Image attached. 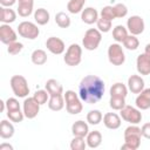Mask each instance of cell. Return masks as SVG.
Instances as JSON below:
<instances>
[{
    "instance_id": "cell-15",
    "label": "cell",
    "mask_w": 150,
    "mask_h": 150,
    "mask_svg": "<svg viewBox=\"0 0 150 150\" xmlns=\"http://www.w3.org/2000/svg\"><path fill=\"white\" fill-rule=\"evenodd\" d=\"M136 107L139 110H146L150 108V88H144L135 100Z\"/></svg>"
},
{
    "instance_id": "cell-33",
    "label": "cell",
    "mask_w": 150,
    "mask_h": 150,
    "mask_svg": "<svg viewBox=\"0 0 150 150\" xmlns=\"http://www.w3.org/2000/svg\"><path fill=\"white\" fill-rule=\"evenodd\" d=\"M123 46H124L128 50H136V49L138 48V46H139V41H138V39L136 38V35L130 34V35H128V36L125 38V40L123 41Z\"/></svg>"
},
{
    "instance_id": "cell-19",
    "label": "cell",
    "mask_w": 150,
    "mask_h": 150,
    "mask_svg": "<svg viewBox=\"0 0 150 150\" xmlns=\"http://www.w3.org/2000/svg\"><path fill=\"white\" fill-rule=\"evenodd\" d=\"M34 0H18V14L22 18H28L33 13Z\"/></svg>"
},
{
    "instance_id": "cell-39",
    "label": "cell",
    "mask_w": 150,
    "mask_h": 150,
    "mask_svg": "<svg viewBox=\"0 0 150 150\" xmlns=\"http://www.w3.org/2000/svg\"><path fill=\"white\" fill-rule=\"evenodd\" d=\"M96 25H97V29L101 33H108L111 29V21L107 20V19H103V18H98Z\"/></svg>"
},
{
    "instance_id": "cell-40",
    "label": "cell",
    "mask_w": 150,
    "mask_h": 150,
    "mask_svg": "<svg viewBox=\"0 0 150 150\" xmlns=\"http://www.w3.org/2000/svg\"><path fill=\"white\" fill-rule=\"evenodd\" d=\"M22 49H23V45L18 41H14V42H11L9 45H7V53L9 55H16Z\"/></svg>"
},
{
    "instance_id": "cell-10",
    "label": "cell",
    "mask_w": 150,
    "mask_h": 150,
    "mask_svg": "<svg viewBox=\"0 0 150 150\" xmlns=\"http://www.w3.org/2000/svg\"><path fill=\"white\" fill-rule=\"evenodd\" d=\"M40 104L38 103V101L32 96V97H25L23 104H22V111L25 114V117L28 120H33L38 116L39 111H40Z\"/></svg>"
},
{
    "instance_id": "cell-14",
    "label": "cell",
    "mask_w": 150,
    "mask_h": 150,
    "mask_svg": "<svg viewBox=\"0 0 150 150\" xmlns=\"http://www.w3.org/2000/svg\"><path fill=\"white\" fill-rule=\"evenodd\" d=\"M136 69L139 75H149L150 74V57L145 53L139 54L137 56Z\"/></svg>"
},
{
    "instance_id": "cell-20",
    "label": "cell",
    "mask_w": 150,
    "mask_h": 150,
    "mask_svg": "<svg viewBox=\"0 0 150 150\" xmlns=\"http://www.w3.org/2000/svg\"><path fill=\"white\" fill-rule=\"evenodd\" d=\"M64 107V96L62 94L50 95L48 100V108L53 111H60Z\"/></svg>"
},
{
    "instance_id": "cell-37",
    "label": "cell",
    "mask_w": 150,
    "mask_h": 150,
    "mask_svg": "<svg viewBox=\"0 0 150 150\" xmlns=\"http://www.w3.org/2000/svg\"><path fill=\"white\" fill-rule=\"evenodd\" d=\"M7 117L9 118V121H12L14 123H20V122L23 121L25 114H23V111H21L20 109H18V110L7 111Z\"/></svg>"
},
{
    "instance_id": "cell-23",
    "label": "cell",
    "mask_w": 150,
    "mask_h": 150,
    "mask_svg": "<svg viewBox=\"0 0 150 150\" xmlns=\"http://www.w3.org/2000/svg\"><path fill=\"white\" fill-rule=\"evenodd\" d=\"M16 20V13L11 7H2L0 8V21L2 23H12Z\"/></svg>"
},
{
    "instance_id": "cell-44",
    "label": "cell",
    "mask_w": 150,
    "mask_h": 150,
    "mask_svg": "<svg viewBox=\"0 0 150 150\" xmlns=\"http://www.w3.org/2000/svg\"><path fill=\"white\" fill-rule=\"evenodd\" d=\"M16 2V0H0V5L2 7H11Z\"/></svg>"
},
{
    "instance_id": "cell-21",
    "label": "cell",
    "mask_w": 150,
    "mask_h": 150,
    "mask_svg": "<svg viewBox=\"0 0 150 150\" xmlns=\"http://www.w3.org/2000/svg\"><path fill=\"white\" fill-rule=\"evenodd\" d=\"M14 125L12 124V121H7V120H2L0 122V137L4 139H8L11 137H13L14 135Z\"/></svg>"
},
{
    "instance_id": "cell-18",
    "label": "cell",
    "mask_w": 150,
    "mask_h": 150,
    "mask_svg": "<svg viewBox=\"0 0 150 150\" xmlns=\"http://www.w3.org/2000/svg\"><path fill=\"white\" fill-rule=\"evenodd\" d=\"M81 20L87 25L96 23L98 20V12L94 7H86L81 12Z\"/></svg>"
},
{
    "instance_id": "cell-41",
    "label": "cell",
    "mask_w": 150,
    "mask_h": 150,
    "mask_svg": "<svg viewBox=\"0 0 150 150\" xmlns=\"http://www.w3.org/2000/svg\"><path fill=\"white\" fill-rule=\"evenodd\" d=\"M114 11L116 18H124L128 14V7L124 4H116L114 6Z\"/></svg>"
},
{
    "instance_id": "cell-13",
    "label": "cell",
    "mask_w": 150,
    "mask_h": 150,
    "mask_svg": "<svg viewBox=\"0 0 150 150\" xmlns=\"http://www.w3.org/2000/svg\"><path fill=\"white\" fill-rule=\"evenodd\" d=\"M18 35L15 30L8 25V23H2L0 26V41L5 45H9L11 42L16 41Z\"/></svg>"
},
{
    "instance_id": "cell-45",
    "label": "cell",
    "mask_w": 150,
    "mask_h": 150,
    "mask_svg": "<svg viewBox=\"0 0 150 150\" xmlns=\"http://www.w3.org/2000/svg\"><path fill=\"white\" fill-rule=\"evenodd\" d=\"M0 150H13V145H11L9 143H1Z\"/></svg>"
},
{
    "instance_id": "cell-8",
    "label": "cell",
    "mask_w": 150,
    "mask_h": 150,
    "mask_svg": "<svg viewBox=\"0 0 150 150\" xmlns=\"http://www.w3.org/2000/svg\"><path fill=\"white\" fill-rule=\"evenodd\" d=\"M18 33L21 38H25L28 40H35L40 34V29L34 22L22 21L18 26Z\"/></svg>"
},
{
    "instance_id": "cell-27",
    "label": "cell",
    "mask_w": 150,
    "mask_h": 150,
    "mask_svg": "<svg viewBox=\"0 0 150 150\" xmlns=\"http://www.w3.org/2000/svg\"><path fill=\"white\" fill-rule=\"evenodd\" d=\"M129 34H128V29L124 27V26H122V25H117L116 27H114V29H112V39L116 41V42H122L123 43V41L125 40V38L128 36Z\"/></svg>"
},
{
    "instance_id": "cell-46",
    "label": "cell",
    "mask_w": 150,
    "mask_h": 150,
    "mask_svg": "<svg viewBox=\"0 0 150 150\" xmlns=\"http://www.w3.org/2000/svg\"><path fill=\"white\" fill-rule=\"evenodd\" d=\"M0 105H1L0 111H1V112H4V111H5V109H6V102H5V101H2V100H0Z\"/></svg>"
},
{
    "instance_id": "cell-6",
    "label": "cell",
    "mask_w": 150,
    "mask_h": 150,
    "mask_svg": "<svg viewBox=\"0 0 150 150\" xmlns=\"http://www.w3.org/2000/svg\"><path fill=\"white\" fill-rule=\"evenodd\" d=\"M81 60H82V47L77 43H71L63 56L64 63L70 67H76L81 63Z\"/></svg>"
},
{
    "instance_id": "cell-30",
    "label": "cell",
    "mask_w": 150,
    "mask_h": 150,
    "mask_svg": "<svg viewBox=\"0 0 150 150\" xmlns=\"http://www.w3.org/2000/svg\"><path fill=\"white\" fill-rule=\"evenodd\" d=\"M87 0H69L67 4V9L71 14H77L83 11V6Z\"/></svg>"
},
{
    "instance_id": "cell-25",
    "label": "cell",
    "mask_w": 150,
    "mask_h": 150,
    "mask_svg": "<svg viewBox=\"0 0 150 150\" xmlns=\"http://www.w3.org/2000/svg\"><path fill=\"white\" fill-rule=\"evenodd\" d=\"M50 19V14L46 8H38L34 12V20L38 25L40 26H45L49 22Z\"/></svg>"
},
{
    "instance_id": "cell-24",
    "label": "cell",
    "mask_w": 150,
    "mask_h": 150,
    "mask_svg": "<svg viewBox=\"0 0 150 150\" xmlns=\"http://www.w3.org/2000/svg\"><path fill=\"white\" fill-rule=\"evenodd\" d=\"M86 141H87V145L91 149H95L97 146L101 145L102 143V134L98 130H94L88 132V135L86 136Z\"/></svg>"
},
{
    "instance_id": "cell-9",
    "label": "cell",
    "mask_w": 150,
    "mask_h": 150,
    "mask_svg": "<svg viewBox=\"0 0 150 150\" xmlns=\"http://www.w3.org/2000/svg\"><path fill=\"white\" fill-rule=\"evenodd\" d=\"M120 111H121V118L130 124H138L142 121V112L138 108L125 104V107L122 108Z\"/></svg>"
},
{
    "instance_id": "cell-36",
    "label": "cell",
    "mask_w": 150,
    "mask_h": 150,
    "mask_svg": "<svg viewBox=\"0 0 150 150\" xmlns=\"http://www.w3.org/2000/svg\"><path fill=\"white\" fill-rule=\"evenodd\" d=\"M33 97H34V98L38 101V103H39L40 105H43L45 103H47V101L49 100L50 95H49V93H48L47 90L40 89V90H36V91L34 93Z\"/></svg>"
},
{
    "instance_id": "cell-12",
    "label": "cell",
    "mask_w": 150,
    "mask_h": 150,
    "mask_svg": "<svg viewBox=\"0 0 150 150\" xmlns=\"http://www.w3.org/2000/svg\"><path fill=\"white\" fill-rule=\"evenodd\" d=\"M46 47L54 55H61L66 49L64 42L60 38H56V36L48 38L47 41H46Z\"/></svg>"
},
{
    "instance_id": "cell-3",
    "label": "cell",
    "mask_w": 150,
    "mask_h": 150,
    "mask_svg": "<svg viewBox=\"0 0 150 150\" xmlns=\"http://www.w3.org/2000/svg\"><path fill=\"white\" fill-rule=\"evenodd\" d=\"M63 96H64L67 112H69L70 115H77L82 111V109H83V105L81 102L82 100L74 90H66Z\"/></svg>"
},
{
    "instance_id": "cell-34",
    "label": "cell",
    "mask_w": 150,
    "mask_h": 150,
    "mask_svg": "<svg viewBox=\"0 0 150 150\" xmlns=\"http://www.w3.org/2000/svg\"><path fill=\"white\" fill-rule=\"evenodd\" d=\"M109 105L114 110H121L125 107V97L122 96H110Z\"/></svg>"
},
{
    "instance_id": "cell-1",
    "label": "cell",
    "mask_w": 150,
    "mask_h": 150,
    "mask_svg": "<svg viewBox=\"0 0 150 150\" xmlns=\"http://www.w3.org/2000/svg\"><path fill=\"white\" fill-rule=\"evenodd\" d=\"M104 90L105 86L103 80L96 75L84 76L79 84V96L88 104L97 103L103 97Z\"/></svg>"
},
{
    "instance_id": "cell-26",
    "label": "cell",
    "mask_w": 150,
    "mask_h": 150,
    "mask_svg": "<svg viewBox=\"0 0 150 150\" xmlns=\"http://www.w3.org/2000/svg\"><path fill=\"white\" fill-rule=\"evenodd\" d=\"M46 90L49 93V95H57V94H63V88L60 84L59 81L55 79H49L46 82Z\"/></svg>"
},
{
    "instance_id": "cell-29",
    "label": "cell",
    "mask_w": 150,
    "mask_h": 150,
    "mask_svg": "<svg viewBox=\"0 0 150 150\" xmlns=\"http://www.w3.org/2000/svg\"><path fill=\"white\" fill-rule=\"evenodd\" d=\"M127 95H128V88L122 82H116L110 87V96L127 97Z\"/></svg>"
},
{
    "instance_id": "cell-47",
    "label": "cell",
    "mask_w": 150,
    "mask_h": 150,
    "mask_svg": "<svg viewBox=\"0 0 150 150\" xmlns=\"http://www.w3.org/2000/svg\"><path fill=\"white\" fill-rule=\"evenodd\" d=\"M144 53L150 57V43H148L146 46H145V49H144Z\"/></svg>"
},
{
    "instance_id": "cell-38",
    "label": "cell",
    "mask_w": 150,
    "mask_h": 150,
    "mask_svg": "<svg viewBox=\"0 0 150 150\" xmlns=\"http://www.w3.org/2000/svg\"><path fill=\"white\" fill-rule=\"evenodd\" d=\"M100 15H101V18H103V19H107V20L112 21L114 19H116L115 11H114V6H104V7L101 9Z\"/></svg>"
},
{
    "instance_id": "cell-2",
    "label": "cell",
    "mask_w": 150,
    "mask_h": 150,
    "mask_svg": "<svg viewBox=\"0 0 150 150\" xmlns=\"http://www.w3.org/2000/svg\"><path fill=\"white\" fill-rule=\"evenodd\" d=\"M142 131L137 124H131L124 130V144L121 146V150H137L141 145Z\"/></svg>"
},
{
    "instance_id": "cell-43",
    "label": "cell",
    "mask_w": 150,
    "mask_h": 150,
    "mask_svg": "<svg viewBox=\"0 0 150 150\" xmlns=\"http://www.w3.org/2000/svg\"><path fill=\"white\" fill-rule=\"evenodd\" d=\"M142 131V137H145L146 139H150V122L144 123L141 128Z\"/></svg>"
},
{
    "instance_id": "cell-11",
    "label": "cell",
    "mask_w": 150,
    "mask_h": 150,
    "mask_svg": "<svg viewBox=\"0 0 150 150\" xmlns=\"http://www.w3.org/2000/svg\"><path fill=\"white\" fill-rule=\"evenodd\" d=\"M144 28H145L144 20L139 15H131L127 20V29L132 35L137 36V35L142 34L144 32Z\"/></svg>"
},
{
    "instance_id": "cell-35",
    "label": "cell",
    "mask_w": 150,
    "mask_h": 150,
    "mask_svg": "<svg viewBox=\"0 0 150 150\" xmlns=\"http://www.w3.org/2000/svg\"><path fill=\"white\" fill-rule=\"evenodd\" d=\"M87 141L84 139V137H80V136H74V138L70 142V149L71 150H84L87 148Z\"/></svg>"
},
{
    "instance_id": "cell-22",
    "label": "cell",
    "mask_w": 150,
    "mask_h": 150,
    "mask_svg": "<svg viewBox=\"0 0 150 150\" xmlns=\"http://www.w3.org/2000/svg\"><path fill=\"white\" fill-rule=\"evenodd\" d=\"M71 132L74 136H80V137H86L89 132V127L84 121H76L71 125Z\"/></svg>"
},
{
    "instance_id": "cell-17",
    "label": "cell",
    "mask_w": 150,
    "mask_h": 150,
    "mask_svg": "<svg viewBox=\"0 0 150 150\" xmlns=\"http://www.w3.org/2000/svg\"><path fill=\"white\" fill-rule=\"evenodd\" d=\"M128 89L132 94H139L144 89V80L139 75H131L128 79Z\"/></svg>"
},
{
    "instance_id": "cell-42",
    "label": "cell",
    "mask_w": 150,
    "mask_h": 150,
    "mask_svg": "<svg viewBox=\"0 0 150 150\" xmlns=\"http://www.w3.org/2000/svg\"><path fill=\"white\" fill-rule=\"evenodd\" d=\"M20 109V103L15 97H9L6 101V110L12 111V110H18Z\"/></svg>"
},
{
    "instance_id": "cell-28",
    "label": "cell",
    "mask_w": 150,
    "mask_h": 150,
    "mask_svg": "<svg viewBox=\"0 0 150 150\" xmlns=\"http://www.w3.org/2000/svg\"><path fill=\"white\" fill-rule=\"evenodd\" d=\"M30 60L34 64L42 66L47 62V53L43 49H35L30 55Z\"/></svg>"
},
{
    "instance_id": "cell-31",
    "label": "cell",
    "mask_w": 150,
    "mask_h": 150,
    "mask_svg": "<svg viewBox=\"0 0 150 150\" xmlns=\"http://www.w3.org/2000/svg\"><path fill=\"white\" fill-rule=\"evenodd\" d=\"M55 23L60 27V28H68L71 23L70 18L68 14H66L64 12H59L55 14Z\"/></svg>"
},
{
    "instance_id": "cell-4",
    "label": "cell",
    "mask_w": 150,
    "mask_h": 150,
    "mask_svg": "<svg viewBox=\"0 0 150 150\" xmlns=\"http://www.w3.org/2000/svg\"><path fill=\"white\" fill-rule=\"evenodd\" d=\"M102 40V33L97 28H89L82 39V45L87 50H95L100 46Z\"/></svg>"
},
{
    "instance_id": "cell-16",
    "label": "cell",
    "mask_w": 150,
    "mask_h": 150,
    "mask_svg": "<svg viewBox=\"0 0 150 150\" xmlns=\"http://www.w3.org/2000/svg\"><path fill=\"white\" fill-rule=\"evenodd\" d=\"M121 116H118L116 112H107L103 116V124L105 125V128L110 129V130H116L121 127Z\"/></svg>"
},
{
    "instance_id": "cell-7",
    "label": "cell",
    "mask_w": 150,
    "mask_h": 150,
    "mask_svg": "<svg viewBox=\"0 0 150 150\" xmlns=\"http://www.w3.org/2000/svg\"><path fill=\"white\" fill-rule=\"evenodd\" d=\"M108 60L112 66H122L125 61V54L122 46L116 42L108 47Z\"/></svg>"
},
{
    "instance_id": "cell-5",
    "label": "cell",
    "mask_w": 150,
    "mask_h": 150,
    "mask_svg": "<svg viewBox=\"0 0 150 150\" xmlns=\"http://www.w3.org/2000/svg\"><path fill=\"white\" fill-rule=\"evenodd\" d=\"M11 88L16 97H27L29 94L28 82L22 75H13L11 77Z\"/></svg>"
},
{
    "instance_id": "cell-32",
    "label": "cell",
    "mask_w": 150,
    "mask_h": 150,
    "mask_svg": "<svg viewBox=\"0 0 150 150\" xmlns=\"http://www.w3.org/2000/svg\"><path fill=\"white\" fill-rule=\"evenodd\" d=\"M103 120V115L100 110L97 109H94V110H90L88 114H87V122L91 125H97L100 124V122Z\"/></svg>"
}]
</instances>
